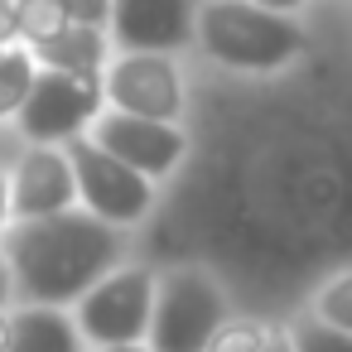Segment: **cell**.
<instances>
[{
  "label": "cell",
  "instance_id": "6da1fadb",
  "mask_svg": "<svg viewBox=\"0 0 352 352\" xmlns=\"http://www.w3.org/2000/svg\"><path fill=\"white\" fill-rule=\"evenodd\" d=\"M121 256H126L121 227H107L82 208L39 222H15L6 232V265L15 280V299L39 309L78 304L92 285L121 270Z\"/></svg>",
  "mask_w": 352,
  "mask_h": 352
},
{
  "label": "cell",
  "instance_id": "7a4b0ae2",
  "mask_svg": "<svg viewBox=\"0 0 352 352\" xmlns=\"http://www.w3.org/2000/svg\"><path fill=\"white\" fill-rule=\"evenodd\" d=\"M193 30H198V44L217 63L251 68V73H270L304 49V30L289 15L261 10L251 0H208Z\"/></svg>",
  "mask_w": 352,
  "mask_h": 352
},
{
  "label": "cell",
  "instance_id": "3957f363",
  "mask_svg": "<svg viewBox=\"0 0 352 352\" xmlns=\"http://www.w3.org/2000/svg\"><path fill=\"white\" fill-rule=\"evenodd\" d=\"M227 323V299L203 270H169L155 285L150 352H208L212 333Z\"/></svg>",
  "mask_w": 352,
  "mask_h": 352
},
{
  "label": "cell",
  "instance_id": "277c9868",
  "mask_svg": "<svg viewBox=\"0 0 352 352\" xmlns=\"http://www.w3.org/2000/svg\"><path fill=\"white\" fill-rule=\"evenodd\" d=\"M150 318H155V275L140 265H121L111 270L102 285H92L78 299V333L92 347H131L150 338Z\"/></svg>",
  "mask_w": 352,
  "mask_h": 352
},
{
  "label": "cell",
  "instance_id": "5b68a950",
  "mask_svg": "<svg viewBox=\"0 0 352 352\" xmlns=\"http://www.w3.org/2000/svg\"><path fill=\"white\" fill-rule=\"evenodd\" d=\"M102 102H107V87H102L97 73L78 78V73L39 68V78L30 87V102L20 107L15 121L34 145H58V140H78L82 126H92L102 116Z\"/></svg>",
  "mask_w": 352,
  "mask_h": 352
},
{
  "label": "cell",
  "instance_id": "8992f818",
  "mask_svg": "<svg viewBox=\"0 0 352 352\" xmlns=\"http://www.w3.org/2000/svg\"><path fill=\"white\" fill-rule=\"evenodd\" d=\"M68 164H73V179H78V203L82 212H92L97 222L107 227H126V222H140L155 203V184L140 179L135 169H126L121 160H111L102 145L92 140H68Z\"/></svg>",
  "mask_w": 352,
  "mask_h": 352
},
{
  "label": "cell",
  "instance_id": "52a82bcc",
  "mask_svg": "<svg viewBox=\"0 0 352 352\" xmlns=\"http://www.w3.org/2000/svg\"><path fill=\"white\" fill-rule=\"evenodd\" d=\"M102 87H107V102L121 116H145V121L174 126V116L184 107L179 73L164 54H121Z\"/></svg>",
  "mask_w": 352,
  "mask_h": 352
},
{
  "label": "cell",
  "instance_id": "ba28073f",
  "mask_svg": "<svg viewBox=\"0 0 352 352\" xmlns=\"http://www.w3.org/2000/svg\"><path fill=\"white\" fill-rule=\"evenodd\" d=\"M92 145H102L111 160H121L126 169H135V174L150 179V184H160V179L184 160V135H179V126L145 121V116H121V111L97 116Z\"/></svg>",
  "mask_w": 352,
  "mask_h": 352
},
{
  "label": "cell",
  "instance_id": "9c48e42d",
  "mask_svg": "<svg viewBox=\"0 0 352 352\" xmlns=\"http://www.w3.org/2000/svg\"><path fill=\"white\" fill-rule=\"evenodd\" d=\"M78 208V179L68 164V150L34 145L20 155L10 174V222H39Z\"/></svg>",
  "mask_w": 352,
  "mask_h": 352
},
{
  "label": "cell",
  "instance_id": "30bf717a",
  "mask_svg": "<svg viewBox=\"0 0 352 352\" xmlns=\"http://www.w3.org/2000/svg\"><path fill=\"white\" fill-rule=\"evenodd\" d=\"M193 0H111V34L126 54H174L193 39Z\"/></svg>",
  "mask_w": 352,
  "mask_h": 352
},
{
  "label": "cell",
  "instance_id": "8fae6325",
  "mask_svg": "<svg viewBox=\"0 0 352 352\" xmlns=\"http://www.w3.org/2000/svg\"><path fill=\"white\" fill-rule=\"evenodd\" d=\"M6 352H87V342L68 309L20 304V309H10V347Z\"/></svg>",
  "mask_w": 352,
  "mask_h": 352
},
{
  "label": "cell",
  "instance_id": "7c38bea8",
  "mask_svg": "<svg viewBox=\"0 0 352 352\" xmlns=\"http://www.w3.org/2000/svg\"><path fill=\"white\" fill-rule=\"evenodd\" d=\"M30 54H34V63H44V68H54V73H78V78H87V73L102 68V58H107V39H102V30L68 25L58 39H49V44L30 49Z\"/></svg>",
  "mask_w": 352,
  "mask_h": 352
},
{
  "label": "cell",
  "instance_id": "4fadbf2b",
  "mask_svg": "<svg viewBox=\"0 0 352 352\" xmlns=\"http://www.w3.org/2000/svg\"><path fill=\"white\" fill-rule=\"evenodd\" d=\"M34 78H39V63H34L30 49L15 44V49L0 54V121H6V116H20V107L30 102Z\"/></svg>",
  "mask_w": 352,
  "mask_h": 352
},
{
  "label": "cell",
  "instance_id": "5bb4252c",
  "mask_svg": "<svg viewBox=\"0 0 352 352\" xmlns=\"http://www.w3.org/2000/svg\"><path fill=\"white\" fill-rule=\"evenodd\" d=\"M15 25H20V39L30 49H39L49 39H58L73 20L63 10V0H15Z\"/></svg>",
  "mask_w": 352,
  "mask_h": 352
},
{
  "label": "cell",
  "instance_id": "9a60e30c",
  "mask_svg": "<svg viewBox=\"0 0 352 352\" xmlns=\"http://www.w3.org/2000/svg\"><path fill=\"white\" fill-rule=\"evenodd\" d=\"M265 338H270V328H261L256 318H227V323L212 333L208 352H261Z\"/></svg>",
  "mask_w": 352,
  "mask_h": 352
},
{
  "label": "cell",
  "instance_id": "2e32d148",
  "mask_svg": "<svg viewBox=\"0 0 352 352\" xmlns=\"http://www.w3.org/2000/svg\"><path fill=\"white\" fill-rule=\"evenodd\" d=\"M289 342H294V352H352V333H338L323 318H304L289 333Z\"/></svg>",
  "mask_w": 352,
  "mask_h": 352
},
{
  "label": "cell",
  "instance_id": "e0dca14e",
  "mask_svg": "<svg viewBox=\"0 0 352 352\" xmlns=\"http://www.w3.org/2000/svg\"><path fill=\"white\" fill-rule=\"evenodd\" d=\"M318 318L338 333H352V270L338 275L323 294H318Z\"/></svg>",
  "mask_w": 352,
  "mask_h": 352
},
{
  "label": "cell",
  "instance_id": "ac0fdd59",
  "mask_svg": "<svg viewBox=\"0 0 352 352\" xmlns=\"http://www.w3.org/2000/svg\"><path fill=\"white\" fill-rule=\"evenodd\" d=\"M63 10L73 25H87V30H102L111 20V0H63Z\"/></svg>",
  "mask_w": 352,
  "mask_h": 352
},
{
  "label": "cell",
  "instance_id": "d6986e66",
  "mask_svg": "<svg viewBox=\"0 0 352 352\" xmlns=\"http://www.w3.org/2000/svg\"><path fill=\"white\" fill-rule=\"evenodd\" d=\"M20 39V25H15V0H0V54L15 49Z\"/></svg>",
  "mask_w": 352,
  "mask_h": 352
},
{
  "label": "cell",
  "instance_id": "ffe728a7",
  "mask_svg": "<svg viewBox=\"0 0 352 352\" xmlns=\"http://www.w3.org/2000/svg\"><path fill=\"white\" fill-rule=\"evenodd\" d=\"M10 232V179H6V169H0V236Z\"/></svg>",
  "mask_w": 352,
  "mask_h": 352
},
{
  "label": "cell",
  "instance_id": "44dd1931",
  "mask_svg": "<svg viewBox=\"0 0 352 352\" xmlns=\"http://www.w3.org/2000/svg\"><path fill=\"white\" fill-rule=\"evenodd\" d=\"M15 299V280H10V265H6V256H0V309H6Z\"/></svg>",
  "mask_w": 352,
  "mask_h": 352
},
{
  "label": "cell",
  "instance_id": "7402d4cb",
  "mask_svg": "<svg viewBox=\"0 0 352 352\" xmlns=\"http://www.w3.org/2000/svg\"><path fill=\"white\" fill-rule=\"evenodd\" d=\"M251 6H261V10H275V15H289V10H299L304 0H251Z\"/></svg>",
  "mask_w": 352,
  "mask_h": 352
},
{
  "label": "cell",
  "instance_id": "603a6c76",
  "mask_svg": "<svg viewBox=\"0 0 352 352\" xmlns=\"http://www.w3.org/2000/svg\"><path fill=\"white\" fill-rule=\"evenodd\" d=\"M261 352H294V342H289V333H270Z\"/></svg>",
  "mask_w": 352,
  "mask_h": 352
},
{
  "label": "cell",
  "instance_id": "cb8c5ba5",
  "mask_svg": "<svg viewBox=\"0 0 352 352\" xmlns=\"http://www.w3.org/2000/svg\"><path fill=\"white\" fill-rule=\"evenodd\" d=\"M10 347V309H0V352Z\"/></svg>",
  "mask_w": 352,
  "mask_h": 352
},
{
  "label": "cell",
  "instance_id": "d4e9b609",
  "mask_svg": "<svg viewBox=\"0 0 352 352\" xmlns=\"http://www.w3.org/2000/svg\"><path fill=\"white\" fill-rule=\"evenodd\" d=\"M92 352H150L145 342H131V347H92Z\"/></svg>",
  "mask_w": 352,
  "mask_h": 352
}]
</instances>
